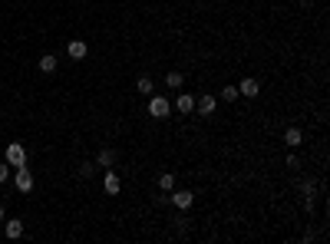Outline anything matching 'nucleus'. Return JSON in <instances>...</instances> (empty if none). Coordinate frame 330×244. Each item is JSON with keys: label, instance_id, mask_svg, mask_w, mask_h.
<instances>
[{"label": "nucleus", "instance_id": "f257e3e1", "mask_svg": "<svg viewBox=\"0 0 330 244\" xmlns=\"http://www.w3.org/2000/svg\"><path fill=\"white\" fill-rule=\"evenodd\" d=\"M149 116L152 119H168L172 116V99H165V96H149Z\"/></svg>", "mask_w": 330, "mask_h": 244}, {"label": "nucleus", "instance_id": "f03ea898", "mask_svg": "<svg viewBox=\"0 0 330 244\" xmlns=\"http://www.w3.org/2000/svg\"><path fill=\"white\" fill-rule=\"evenodd\" d=\"M4 162L10 165V169H20V165H27V149L20 142H10L7 145V152H4Z\"/></svg>", "mask_w": 330, "mask_h": 244}, {"label": "nucleus", "instance_id": "7ed1b4c3", "mask_svg": "<svg viewBox=\"0 0 330 244\" xmlns=\"http://www.w3.org/2000/svg\"><path fill=\"white\" fill-rule=\"evenodd\" d=\"M13 185H17L20 195H30L33 192V175H30V169H27V165H20V169L13 172Z\"/></svg>", "mask_w": 330, "mask_h": 244}, {"label": "nucleus", "instance_id": "20e7f679", "mask_svg": "<svg viewBox=\"0 0 330 244\" xmlns=\"http://www.w3.org/2000/svg\"><path fill=\"white\" fill-rule=\"evenodd\" d=\"M168 201H172V205L179 208V211H188V208L195 205V195H192V192H185V188H182V192H175V188H172V195H168Z\"/></svg>", "mask_w": 330, "mask_h": 244}, {"label": "nucleus", "instance_id": "39448f33", "mask_svg": "<svg viewBox=\"0 0 330 244\" xmlns=\"http://www.w3.org/2000/svg\"><path fill=\"white\" fill-rule=\"evenodd\" d=\"M238 93L248 96V99H258V93H261V83H258L255 76H244V79L238 83Z\"/></svg>", "mask_w": 330, "mask_h": 244}, {"label": "nucleus", "instance_id": "423d86ee", "mask_svg": "<svg viewBox=\"0 0 330 244\" xmlns=\"http://www.w3.org/2000/svg\"><path fill=\"white\" fill-rule=\"evenodd\" d=\"M215 106H218V99H215V96H208V93L195 99V113H198V116H212Z\"/></svg>", "mask_w": 330, "mask_h": 244}, {"label": "nucleus", "instance_id": "0eeeda50", "mask_svg": "<svg viewBox=\"0 0 330 244\" xmlns=\"http://www.w3.org/2000/svg\"><path fill=\"white\" fill-rule=\"evenodd\" d=\"M20 234H23V221H20V218H10V221H7L4 218V238L7 241H17Z\"/></svg>", "mask_w": 330, "mask_h": 244}, {"label": "nucleus", "instance_id": "6e6552de", "mask_svg": "<svg viewBox=\"0 0 330 244\" xmlns=\"http://www.w3.org/2000/svg\"><path fill=\"white\" fill-rule=\"evenodd\" d=\"M66 53H69V60H86V53H89L86 40H69V43H66Z\"/></svg>", "mask_w": 330, "mask_h": 244}, {"label": "nucleus", "instance_id": "1a4fd4ad", "mask_svg": "<svg viewBox=\"0 0 330 244\" xmlns=\"http://www.w3.org/2000/svg\"><path fill=\"white\" fill-rule=\"evenodd\" d=\"M103 188H106V195H119V192H122V178H119L116 175V172H106V178H103Z\"/></svg>", "mask_w": 330, "mask_h": 244}, {"label": "nucleus", "instance_id": "9d476101", "mask_svg": "<svg viewBox=\"0 0 330 244\" xmlns=\"http://www.w3.org/2000/svg\"><path fill=\"white\" fill-rule=\"evenodd\" d=\"M175 109H179L182 116H192V113H195V96L179 93V99H175Z\"/></svg>", "mask_w": 330, "mask_h": 244}, {"label": "nucleus", "instance_id": "9b49d317", "mask_svg": "<svg viewBox=\"0 0 330 244\" xmlns=\"http://www.w3.org/2000/svg\"><path fill=\"white\" fill-rule=\"evenodd\" d=\"M300 142H304V132H300L297 125H287V129H284V145H291V149H297Z\"/></svg>", "mask_w": 330, "mask_h": 244}, {"label": "nucleus", "instance_id": "f8f14e48", "mask_svg": "<svg viewBox=\"0 0 330 244\" xmlns=\"http://www.w3.org/2000/svg\"><path fill=\"white\" fill-rule=\"evenodd\" d=\"M314 205H317V185L304 182V208H307V211H314Z\"/></svg>", "mask_w": 330, "mask_h": 244}, {"label": "nucleus", "instance_id": "ddd939ff", "mask_svg": "<svg viewBox=\"0 0 330 244\" xmlns=\"http://www.w3.org/2000/svg\"><path fill=\"white\" fill-rule=\"evenodd\" d=\"M96 165H99V169H112V165H116V149H99Z\"/></svg>", "mask_w": 330, "mask_h": 244}, {"label": "nucleus", "instance_id": "4468645a", "mask_svg": "<svg viewBox=\"0 0 330 244\" xmlns=\"http://www.w3.org/2000/svg\"><path fill=\"white\" fill-rule=\"evenodd\" d=\"M37 66H40V73H56V57H53V53H43Z\"/></svg>", "mask_w": 330, "mask_h": 244}, {"label": "nucleus", "instance_id": "2eb2a0df", "mask_svg": "<svg viewBox=\"0 0 330 244\" xmlns=\"http://www.w3.org/2000/svg\"><path fill=\"white\" fill-rule=\"evenodd\" d=\"M136 89L142 96H152V89H156V86H152V76H139V79H136Z\"/></svg>", "mask_w": 330, "mask_h": 244}, {"label": "nucleus", "instance_id": "dca6fc26", "mask_svg": "<svg viewBox=\"0 0 330 244\" xmlns=\"http://www.w3.org/2000/svg\"><path fill=\"white\" fill-rule=\"evenodd\" d=\"M182 83H185V76H182V73H175V69L165 76V86H168V89H182Z\"/></svg>", "mask_w": 330, "mask_h": 244}, {"label": "nucleus", "instance_id": "f3484780", "mask_svg": "<svg viewBox=\"0 0 330 244\" xmlns=\"http://www.w3.org/2000/svg\"><path fill=\"white\" fill-rule=\"evenodd\" d=\"M159 188H162V192H172L175 188V175L172 172H162V175H159Z\"/></svg>", "mask_w": 330, "mask_h": 244}, {"label": "nucleus", "instance_id": "a211bd4d", "mask_svg": "<svg viewBox=\"0 0 330 244\" xmlns=\"http://www.w3.org/2000/svg\"><path fill=\"white\" fill-rule=\"evenodd\" d=\"M221 99H224V102H238V99H241L238 86H224V89H221Z\"/></svg>", "mask_w": 330, "mask_h": 244}, {"label": "nucleus", "instance_id": "6ab92c4d", "mask_svg": "<svg viewBox=\"0 0 330 244\" xmlns=\"http://www.w3.org/2000/svg\"><path fill=\"white\" fill-rule=\"evenodd\" d=\"M80 175H83V178H93V175H96V162H83V165H80Z\"/></svg>", "mask_w": 330, "mask_h": 244}, {"label": "nucleus", "instance_id": "aec40b11", "mask_svg": "<svg viewBox=\"0 0 330 244\" xmlns=\"http://www.w3.org/2000/svg\"><path fill=\"white\" fill-rule=\"evenodd\" d=\"M7 178H10V165L0 162V182H7Z\"/></svg>", "mask_w": 330, "mask_h": 244}, {"label": "nucleus", "instance_id": "412c9836", "mask_svg": "<svg viewBox=\"0 0 330 244\" xmlns=\"http://www.w3.org/2000/svg\"><path fill=\"white\" fill-rule=\"evenodd\" d=\"M4 218H7V211H4V205H0V225H4Z\"/></svg>", "mask_w": 330, "mask_h": 244}, {"label": "nucleus", "instance_id": "4be33fe9", "mask_svg": "<svg viewBox=\"0 0 330 244\" xmlns=\"http://www.w3.org/2000/svg\"><path fill=\"white\" fill-rule=\"evenodd\" d=\"M297 4H311V0H297Z\"/></svg>", "mask_w": 330, "mask_h": 244}, {"label": "nucleus", "instance_id": "5701e85b", "mask_svg": "<svg viewBox=\"0 0 330 244\" xmlns=\"http://www.w3.org/2000/svg\"><path fill=\"white\" fill-rule=\"evenodd\" d=\"M0 238H4V231H0Z\"/></svg>", "mask_w": 330, "mask_h": 244}]
</instances>
